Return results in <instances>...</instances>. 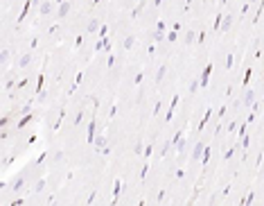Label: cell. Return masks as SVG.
Listing matches in <instances>:
<instances>
[{"instance_id": "cell-2", "label": "cell", "mask_w": 264, "mask_h": 206, "mask_svg": "<svg viewBox=\"0 0 264 206\" xmlns=\"http://www.w3.org/2000/svg\"><path fill=\"white\" fill-rule=\"evenodd\" d=\"M68 12H70V5H68V2H63V5H61V9H59V14H61V16H66Z\"/></svg>"}, {"instance_id": "cell-6", "label": "cell", "mask_w": 264, "mask_h": 206, "mask_svg": "<svg viewBox=\"0 0 264 206\" xmlns=\"http://www.w3.org/2000/svg\"><path fill=\"white\" fill-rule=\"evenodd\" d=\"M30 59H32V57H30V55H25V57L21 59V66H27V64H30Z\"/></svg>"}, {"instance_id": "cell-3", "label": "cell", "mask_w": 264, "mask_h": 206, "mask_svg": "<svg viewBox=\"0 0 264 206\" xmlns=\"http://www.w3.org/2000/svg\"><path fill=\"white\" fill-rule=\"evenodd\" d=\"M201 150H203V145L199 143V145L194 147V152H192V156H194V159H199V156H201Z\"/></svg>"}, {"instance_id": "cell-9", "label": "cell", "mask_w": 264, "mask_h": 206, "mask_svg": "<svg viewBox=\"0 0 264 206\" xmlns=\"http://www.w3.org/2000/svg\"><path fill=\"white\" fill-rule=\"evenodd\" d=\"M262 179H264V172H262Z\"/></svg>"}, {"instance_id": "cell-7", "label": "cell", "mask_w": 264, "mask_h": 206, "mask_svg": "<svg viewBox=\"0 0 264 206\" xmlns=\"http://www.w3.org/2000/svg\"><path fill=\"white\" fill-rule=\"evenodd\" d=\"M18 188H23V179H16V184H14V190H18Z\"/></svg>"}, {"instance_id": "cell-8", "label": "cell", "mask_w": 264, "mask_h": 206, "mask_svg": "<svg viewBox=\"0 0 264 206\" xmlns=\"http://www.w3.org/2000/svg\"><path fill=\"white\" fill-rule=\"evenodd\" d=\"M163 75H165V68H160V70H158V75H156V79H158V82L163 79Z\"/></svg>"}, {"instance_id": "cell-4", "label": "cell", "mask_w": 264, "mask_h": 206, "mask_svg": "<svg viewBox=\"0 0 264 206\" xmlns=\"http://www.w3.org/2000/svg\"><path fill=\"white\" fill-rule=\"evenodd\" d=\"M50 9H52V5H50V2H43V5H41V14H47Z\"/></svg>"}, {"instance_id": "cell-1", "label": "cell", "mask_w": 264, "mask_h": 206, "mask_svg": "<svg viewBox=\"0 0 264 206\" xmlns=\"http://www.w3.org/2000/svg\"><path fill=\"white\" fill-rule=\"evenodd\" d=\"M253 100H255V93H253V91H246V95H244V102H246V104H251Z\"/></svg>"}, {"instance_id": "cell-5", "label": "cell", "mask_w": 264, "mask_h": 206, "mask_svg": "<svg viewBox=\"0 0 264 206\" xmlns=\"http://www.w3.org/2000/svg\"><path fill=\"white\" fill-rule=\"evenodd\" d=\"M97 27H99V21H93V23H90V25H88V30H90V32H95V30H97Z\"/></svg>"}]
</instances>
